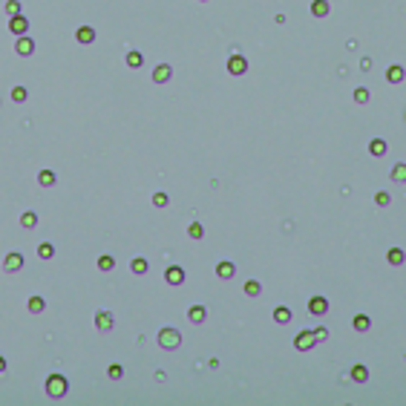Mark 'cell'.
Here are the masks:
<instances>
[{
	"instance_id": "obj_1",
	"label": "cell",
	"mask_w": 406,
	"mask_h": 406,
	"mask_svg": "<svg viewBox=\"0 0 406 406\" xmlns=\"http://www.w3.org/2000/svg\"><path fill=\"white\" fill-rule=\"evenodd\" d=\"M66 389H69V383H66L63 375H49L46 377V395H49L52 401H61L63 395H66Z\"/></svg>"
},
{
	"instance_id": "obj_2",
	"label": "cell",
	"mask_w": 406,
	"mask_h": 406,
	"mask_svg": "<svg viewBox=\"0 0 406 406\" xmlns=\"http://www.w3.org/2000/svg\"><path fill=\"white\" fill-rule=\"evenodd\" d=\"M158 346H161V348H179V346H182V334H179L176 329L167 326V329L158 331Z\"/></svg>"
},
{
	"instance_id": "obj_3",
	"label": "cell",
	"mask_w": 406,
	"mask_h": 406,
	"mask_svg": "<svg viewBox=\"0 0 406 406\" xmlns=\"http://www.w3.org/2000/svg\"><path fill=\"white\" fill-rule=\"evenodd\" d=\"M228 72H231V75H245V72H248V61H245V55L233 52V55L228 58Z\"/></svg>"
},
{
	"instance_id": "obj_4",
	"label": "cell",
	"mask_w": 406,
	"mask_h": 406,
	"mask_svg": "<svg viewBox=\"0 0 406 406\" xmlns=\"http://www.w3.org/2000/svg\"><path fill=\"white\" fill-rule=\"evenodd\" d=\"M314 346H317L314 331H300V334L294 337V348H297V351H311Z\"/></svg>"
},
{
	"instance_id": "obj_5",
	"label": "cell",
	"mask_w": 406,
	"mask_h": 406,
	"mask_svg": "<svg viewBox=\"0 0 406 406\" xmlns=\"http://www.w3.org/2000/svg\"><path fill=\"white\" fill-rule=\"evenodd\" d=\"M20 268H23V253H18V251L6 253V259H3V271H6V274H15V271H20Z\"/></svg>"
},
{
	"instance_id": "obj_6",
	"label": "cell",
	"mask_w": 406,
	"mask_h": 406,
	"mask_svg": "<svg viewBox=\"0 0 406 406\" xmlns=\"http://www.w3.org/2000/svg\"><path fill=\"white\" fill-rule=\"evenodd\" d=\"M9 29L15 32L18 38H20V35H26V32H29V20H26V15L20 12V15H15V18H9Z\"/></svg>"
},
{
	"instance_id": "obj_7",
	"label": "cell",
	"mask_w": 406,
	"mask_h": 406,
	"mask_svg": "<svg viewBox=\"0 0 406 406\" xmlns=\"http://www.w3.org/2000/svg\"><path fill=\"white\" fill-rule=\"evenodd\" d=\"M15 52H18L20 58H29L32 52H35V40H32L29 35H20L18 43H15Z\"/></svg>"
},
{
	"instance_id": "obj_8",
	"label": "cell",
	"mask_w": 406,
	"mask_h": 406,
	"mask_svg": "<svg viewBox=\"0 0 406 406\" xmlns=\"http://www.w3.org/2000/svg\"><path fill=\"white\" fill-rule=\"evenodd\" d=\"M233 274H236V265H233L231 259H222V262L216 265V277L219 280H231Z\"/></svg>"
},
{
	"instance_id": "obj_9",
	"label": "cell",
	"mask_w": 406,
	"mask_h": 406,
	"mask_svg": "<svg viewBox=\"0 0 406 406\" xmlns=\"http://www.w3.org/2000/svg\"><path fill=\"white\" fill-rule=\"evenodd\" d=\"M309 311H311L314 317L326 314L329 311V300H326V297H311V300H309Z\"/></svg>"
},
{
	"instance_id": "obj_10",
	"label": "cell",
	"mask_w": 406,
	"mask_h": 406,
	"mask_svg": "<svg viewBox=\"0 0 406 406\" xmlns=\"http://www.w3.org/2000/svg\"><path fill=\"white\" fill-rule=\"evenodd\" d=\"M170 78H173V69H170L167 63H158L156 69H153V81H156V84H167Z\"/></svg>"
},
{
	"instance_id": "obj_11",
	"label": "cell",
	"mask_w": 406,
	"mask_h": 406,
	"mask_svg": "<svg viewBox=\"0 0 406 406\" xmlns=\"http://www.w3.org/2000/svg\"><path fill=\"white\" fill-rule=\"evenodd\" d=\"M164 280L170 282V285H182V282H185V271H182L179 265H170V268L164 271Z\"/></svg>"
},
{
	"instance_id": "obj_12",
	"label": "cell",
	"mask_w": 406,
	"mask_h": 406,
	"mask_svg": "<svg viewBox=\"0 0 406 406\" xmlns=\"http://www.w3.org/2000/svg\"><path fill=\"white\" fill-rule=\"evenodd\" d=\"M95 329H101V331H110V329H113V314L98 311V314H95Z\"/></svg>"
},
{
	"instance_id": "obj_13",
	"label": "cell",
	"mask_w": 406,
	"mask_h": 406,
	"mask_svg": "<svg viewBox=\"0 0 406 406\" xmlns=\"http://www.w3.org/2000/svg\"><path fill=\"white\" fill-rule=\"evenodd\" d=\"M75 40H78V43H84V46H87V43H93V40H95V29H93V26H81V29L75 32Z\"/></svg>"
},
{
	"instance_id": "obj_14",
	"label": "cell",
	"mask_w": 406,
	"mask_h": 406,
	"mask_svg": "<svg viewBox=\"0 0 406 406\" xmlns=\"http://www.w3.org/2000/svg\"><path fill=\"white\" fill-rule=\"evenodd\" d=\"M205 317H208V309H205V306H190L188 309L190 323H205Z\"/></svg>"
},
{
	"instance_id": "obj_15",
	"label": "cell",
	"mask_w": 406,
	"mask_h": 406,
	"mask_svg": "<svg viewBox=\"0 0 406 406\" xmlns=\"http://www.w3.org/2000/svg\"><path fill=\"white\" fill-rule=\"evenodd\" d=\"M404 78H406L404 66H389V69H386V81H389V84H401Z\"/></svg>"
},
{
	"instance_id": "obj_16",
	"label": "cell",
	"mask_w": 406,
	"mask_h": 406,
	"mask_svg": "<svg viewBox=\"0 0 406 406\" xmlns=\"http://www.w3.org/2000/svg\"><path fill=\"white\" fill-rule=\"evenodd\" d=\"M329 12H331L329 0H314V3H311V15H314V18H326Z\"/></svg>"
},
{
	"instance_id": "obj_17",
	"label": "cell",
	"mask_w": 406,
	"mask_h": 406,
	"mask_svg": "<svg viewBox=\"0 0 406 406\" xmlns=\"http://www.w3.org/2000/svg\"><path fill=\"white\" fill-rule=\"evenodd\" d=\"M348 375H351V380H357V383H366V380H369V369L357 363V366H351V372H348Z\"/></svg>"
},
{
	"instance_id": "obj_18",
	"label": "cell",
	"mask_w": 406,
	"mask_h": 406,
	"mask_svg": "<svg viewBox=\"0 0 406 406\" xmlns=\"http://www.w3.org/2000/svg\"><path fill=\"white\" fill-rule=\"evenodd\" d=\"M124 63H127V66H130V69H138V66H141V63H144V55H141V52H135V49H133V52H127Z\"/></svg>"
},
{
	"instance_id": "obj_19",
	"label": "cell",
	"mask_w": 406,
	"mask_h": 406,
	"mask_svg": "<svg viewBox=\"0 0 406 406\" xmlns=\"http://www.w3.org/2000/svg\"><path fill=\"white\" fill-rule=\"evenodd\" d=\"M386 259H389V265H404V262H406V253L401 248H392L389 253H386Z\"/></svg>"
},
{
	"instance_id": "obj_20",
	"label": "cell",
	"mask_w": 406,
	"mask_h": 406,
	"mask_svg": "<svg viewBox=\"0 0 406 406\" xmlns=\"http://www.w3.org/2000/svg\"><path fill=\"white\" fill-rule=\"evenodd\" d=\"M274 320H277V323H282V326H285V323H291V309H288V306L274 309Z\"/></svg>"
},
{
	"instance_id": "obj_21",
	"label": "cell",
	"mask_w": 406,
	"mask_h": 406,
	"mask_svg": "<svg viewBox=\"0 0 406 406\" xmlns=\"http://www.w3.org/2000/svg\"><path fill=\"white\" fill-rule=\"evenodd\" d=\"M38 182H40V188H52L55 185V173L52 170H40L38 173Z\"/></svg>"
},
{
	"instance_id": "obj_22",
	"label": "cell",
	"mask_w": 406,
	"mask_h": 406,
	"mask_svg": "<svg viewBox=\"0 0 406 406\" xmlns=\"http://www.w3.org/2000/svg\"><path fill=\"white\" fill-rule=\"evenodd\" d=\"M369 153H372V156H386V141H383V138H372Z\"/></svg>"
},
{
	"instance_id": "obj_23",
	"label": "cell",
	"mask_w": 406,
	"mask_h": 406,
	"mask_svg": "<svg viewBox=\"0 0 406 406\" xmlns=\"http://www.w3.org/2000/svg\"><path fill=\"white\" fill-rule=\"evenodd\" d=\"M3 12H6L9 18L20 15V0H6V3H3Z\"/></svg>"
},
{
	"instance_id": "obj_24",
	"label": "cell",
	"mask_w": 406,
	"mask_h": 406,
	"mask_svg": "<svg viewBox=\"0 0 406 406\" xmlns=\"http://www.w3.org/2000/svg\"><path fill=\"white\" fill-rule=\"evenodd\" d=\"M38 256H40V259H52V256H55V245L40 242V245H38Z\"/></svg>"
},
{
	"instance_id": "obj_25",
	"label": "cell",
	"mask_w": 406,
	"mask_h": 406,
	"mask_svg": "<svg viewBox=\"0 0 406 406\" xmlns=\"http://www.w3.org/2000/svg\"><path fill=\"white\" fill-rule=\"evenodd\" d=\"M43 306H46V303H43V297H29V303H26V309H29L32 314H40V311H43Z\"/></svg>"
},
{
	"instance_id": "obj_26",
	"label": "cell",
	"mask_w": 406,
	"mask_h": 406,
	"mask_svg": "<svg viewBox=\"0 0 406 406\" xmlns=\"http://www.w3.org/2000/svg\"><path fill=\"white\" fill-rule=\"evenodd\" d=\"M130 268H133V274H147V268H150V265H147V259H141V256H135Z\"/></svg>"
},
{
	"instance_id": "obj_27",
	"label": "cell",
	"mask_w": 406,
	"mask_h": 406,
	"mask_svg": "<svg viewBox=\"0 0 406 406\" xmlns=\"http://www.w3.org/2000/svg\"><path fill=\"white\" fill-rule=\"evenodd\" d=\"M351 326H354V329H357V331H366V329H369V326H372V320H369V317H366V314H357V317H354V323H351Z\"/></svg>"
},
{
	"instance_id": "obj_28",
	"label": "cell",
	"mask_w": 406,
	"mask_h": 406,
	"mask_svg": "<svg viewBox=\"0 0 406 406\" xmlns=\"http://www.w3.org/2000/svg\"><path fill=\"white\" fill-rule=\"evenodd\" d=\"M389 176H392V182H406V164H395Z\"/></svg>"
},
{
	"instance_id": "obj_29",
	"label": "cell",
	"mask_w": 406,
	"mask_h": 406,
	"mask_svg": "<svg viewBox=\"0 0 406 406\" xmlns=\"http://www.w3.org/2000/svg\"><path fill=\"white\" fill-rule=\"evenodd\" d=\"M20 225H23V228H26V231H32V228H35V225H38V213H32V211H26V213H23V216H20Z\"/></svg>"
},
{
	"instance_id": "obj_30",
	"label": "cell",
	"mask_w": 406,
	"mask_h": 406,
	"mask_svg": "<svg viewBox=\"0 0 406 406\" xmlns=\"http://www.w3.org/2000/svg\"><path fill=\"white\" fill-rule=\"evenodd\" d=\"M245 294H248V297H259V294H262V285L256 280H248L245 282Z\"/></svg>"
},
{
	"instance_id": "obj_31",
	"label": "cell",
	"mask_w": 406,
	"mask_h": 406,
	"mask_svg": "<svg viewBox=\"0 0 406 406\" xmlns=\"http://www.w3.org/2000/svg\"><path fill=\"white\" fill-rule=\"evenodd\" d=\"M98 268H101V271H113V268H116V259H113L110 253H104V256L98 259Z\"/></svg>"
},
{
	"instance_id": "obj_32",
	"label": "cell",
	"mask_w": 406,
	"mask_h": 406,
	"mask_svg": "<svg viewBox=\"0 0 406 406\" xmlns=\"http://www.w3.org/2000/svg\"><path fill=\"white\" fill-rule=\"evenodd\" d=\"M29 98V93H26V87H15L12 90V101H18V104H23Z\"/></svg>"
},
{
	"instance_id": "obj_33",
	"label": "cell",
	"mask_w": 406,
	"mask_h": 406,
	"mask_svg": "<svg viewBox=\"0 0 406 406\" xmlns=\"http://www.w3.org/2000/svg\"><path fill=\"white\" fill-rule=\"evenodd\" d=\"M188 233H190V239H202V233H205V228L199 225V222H193L188 228Z\"/></svg>"
},
{
	"instance_id": "obj_34",
	"label": "cell",
	"mask_w": 406,
	"mask_h": 406,
	"mask_svg": "<svg viewBox=\"0 0 406 406\" xmlns=\"http://www.w3.org/2000/svg\"><path fill=\"white\" fill-rule=\"evenodd\" d=\"M354 101H357V104H366V101H369V90H366V87H357V90H354Z\"/></svg>"
},
{
	"instance_id": "obj_35",
	"label": "cell",
	"mask_w": 406,
	"mask_h": 406,
	"mask_svg": "<svg viewBox=\"0 0 406 406\" xmlns=\"http://www.w3.org/2000/svg\"><path fill=\"white\" fill-rule=\"evenodd\" d=\"M167 202H170L167 193H153V205H156V208H167Z\"/></svg>"
},
{
	"instance_id": "obj_36",
	"label": "cell",
	"mask_w": 406,
	"mask_h": 406,
	"mask_svg": "<svg viewBox=\"0 0 406 406\" xmlns=\"http://www.w3.org/2000/svg\"><path fill=\"white\" fill-rule=\"evenodd\" d=\"M107 375L113 377V380H121V377H124V369H121V366H118V363H113V366H110V369H107Z\"/></svg>"
},
{
	"instance_id": "obj_37",
	"label": "cell",
	"mask_w": 406,
	"mask_h": 406,
	"mask_svg": "<svg viewBox=\"0 0 406 406\" xmlns=\"http://www.w3.org/2000/svg\"><path fill=\"white\" fill-rule=\"evenodd\" d=\"M375 202H377V205H389V202H392V196L380 190V193H377V196H375Z\"/></svg>"
},
{
	"instance_id": "obj_38",
	"label": "cell",
	"mask_w": 406,
	"mask_h": 406,
	"mask_svg": "<svg viewBox=\"0 0 406 406\" xmlns=\"http://www.w3.org/2000/svg\"><path fill=\"white\" fill-rule=\"evenodd\" d=\"M314 337H317V340H326V337H329V331H326V329H314Z\"/></svg>"
},
{
	"instance_id": "obj_39",
	"label": "cell",
	"mask_w": 406,
	"mask_h": 406,
	"mask_svg": "<svg viewBox=\"0 0 406 406\" xmlns=\"http://www.w3.org/2000/svg\"><path fill=\"white\" fill-rule=\"evenodd\" d=\"M6 372V357H0V375Z\"/></svg>"
},
{
	"instance_id": "obj_40",
	"label": "cell",
	"mask_w": 406,
	"mask_h": 406,
	"mask_svg": "<svg viewBox=\"0 0 406 406\" xmlns=\"http://www.w3.org/2000/svg\"><path fill=\"white\" fill-rule=\"evenodd\" d=\"M202 3H205V0H202Z\"/></svg>"
}]
</instances>
